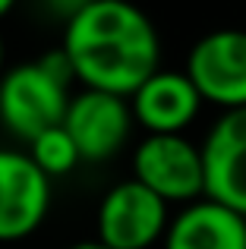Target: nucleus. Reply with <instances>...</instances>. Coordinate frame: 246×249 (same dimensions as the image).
<instances>
[{
  "label": "nucleus",
  "instance_id": "11",
  "mask_svg": "<svg viewBox=\"0 0 246 249\" xmlns=\"http://www.w3.org/2000/svg\"><path fill=\"white\" fill-rule=\"evenodd\" d=\"M29 158L38 164L44 177H57V174H70L79 164V152H76L73 139L63 126H54L48 133H41L38 139L29 142Z\"/></svg>",
  "mask_w": 246,
  "mask_h": 249
},
{
  "label": "nucleus",
  "instance_id": "10",
  "mask_svg": "<svg viewBox=\"0 0 246 249\" xmlns=\"http://www.w3.org/2000/svg\"><path fill=\"white\" fill-rule=\"evenodd\" d=\"M164 249H246V218L211 199L190 202L167 224Z\"/></svg>",
  "mask_w": 246,
  "mask_h": 249
},
{
  "label": "nucleus",
  "instance_id": "15",
  "mask_svg": "<svg viewBox=\"0 0 246 249\" xmlns=\"http://www.w3.org/2000/svg\"><path fill=\"white\" fill-rule=\"evenodd\" d=\"M0 67H3V38H0Z\"/></svg>",
  "mask_w": 246,
  "mask_h": 249
},
{
  "label": "nucleus",
  "instance_id": "8",
  "mask_svg": "<svg viewBox=\"0 0 246 249\" xmlns=\"http://www.w3.org/2000/svg\"><path fill=\"white\" fill-rule=\"evenodd\" d=\"M51 208V180L22 152L0 148V243L38 231Z\"/></svg>",
  "mask_w": 246,
  "mask_h": 249
},
{
  "label": "nucleus",
  "instance_id": "14",
  "mask_svg": "<svg viewBox=\"0 0 246 249\" xmlns=\"http://www.w3.org/2000/svg\"><path fill=\"white\" fill-rule=\"evenodd\" d=\"M13 3H16V0H0V19H3L6 13L13 10Z\"/></svg>",
  "mask_w": 246,
  "mask_h": 249
},
{
  "label": "nucleus",
  "instance_id": "9",
  "mask_svg": "<svg viewBox=\"0 0 246 249\" xmlns=\"http://www.w3.org/2000/svg\"><path fill=\"white\" fill-rule=\"evenodd\" d=\"M129 98L133 120H139L148 136H180V129L190 126L202 107V95L190 82V76L174 70H158Z\"/></svg>",
  "mask_w": 246,
  "mask_h": 249
},
{
  "label": "nucleus",
  "instance_id": "12",
  "mask_svg": "<svg viewBox=\"0 0 246 249\" xmlns=\"http://www.w3.org/2000/svg\"><path fill=\"white\" fill-rule=\"evenodd\" d=\"M44 3L51 6V13L54 16H60V19H73V16H79L82 10H86L88 3H95V0H44Z\"/></svg>",
  "mask_w": 246,
  "mask_h": 249
},
{
  "label": "nucleus",
  "instance_id": "13",
  "mask_svg": "<svg viewBox=\"0 0 246 249\" xmlns=\"http://www.w3.org/2000/svg\"><path fill=\"white\" fill-rule=\"evenodd\" d=\"M67 249H107V246H101L98 240H86V243H76V246H67Z\"/></svg>",
  "mask_w": 246,
  "mask_h": 249
},
{
  "label": "nucleus",
  "instance_id": "3",
  "mask_svg": "<svg viewBox=\"0 0 246 249\" xmlns=\"http://www.w3.org/2000/svg\"><path fill=\"white\" fill-rule=\"evenodd\" d=\"M186 76L202 101L221 104L224 110L246 107V32L215 29L190 48Z\"/></svg>",
  "mask_w": 246,
  "mask_h": 249
},
{
  "label": "nucleus",
  "instance_id": "2",
  "mask_svg": "<svg viewBox=\"0 0 246 249\" xmlns=\"http://www.w3.org/2000/svg\"><path fill=\"white\" fill-rule=\"evenodd\" d=\"M70 104L67 82L51 76L41 60L19 63L0 76V123L16 139H38L54 126H63Z\"/></svg>",
  "mask_w": 246,
  "mask_h": 249
},
{
  "label": "nucleus",
  "instance_id": "1",
  "mask_svg": "<svg viewBox=\"0 0 246 249\" xmlns=\"http://www.w3.org/2000/svg\"><path fill=\"white\" fill-rule=\"evenodd\" d=\"M60 51L86 89L126 98L158 73L161 41L136 3L95 0L67 22Z\"/></svg>",
  "mask_w": 246,
  "mask_h": 249
},
{
  "label": "nucleus",
  "instance_id": "6",
  "mask_svg": "<svg viewBox=\"0 0 246 249\" xmlns=\"http://www.w3.org/2000/svg\"><path fill=\"white\" fill-rule=\"evenodd\" d=\"M205 199L246 218V107L224 110L202 142Z\"/></svg>",
  "mask_w": 246,
  "mask_h": 249
},
{
  "label": "nucleus",
  "instance_id": "4",
  "mask_svg": "<svg viewBox=\"0 0 246 249\" xmlns=\"http://www.w3.org/2000/svg\"><path fill=\"white\" fill-rule=\"evenodd\" d=\"M167 202L139 180H123L98 205V243L107 249H148L167 233Z\"/></svg>",
  "mask_w": 246,
  "mask_h": 249
},
{
  "label": "nucleus",
  "instance_id": "7",
  "mask_svg": "<svg viewBox=\"0 0 246 249\" xmlns=\"http://www.w3.org/2000/svg\"><path fill=\"white\" fill-rule=\"evenodd\" d=\"M63 129L70 133L79 161H107L123 148L133 129V110L126 98L82 89L70 98Z\"/></svg>",
  "mask_w": 246,
  "mask_h": 249
},
{
  "label": "nucleus",
  "instance_id": "5",
  "mask_svg": "<svg viewBox=\"0 0 246 249\" xmlns=\"http://www.w3.org/2000/svg\"><path fill=\"white\" fill-rule=\"evenodd\" d=\"M133 180L164 202H196L205 196L202 152L183 136H145L133 155Z\"/></svg>",
  "mask_w": 246,
  "mask_h": 249
}]
</instances>
